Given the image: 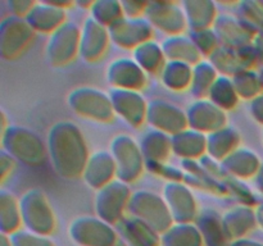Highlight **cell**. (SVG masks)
Wrapping results in <instances>:
<instances>
[{"label":"cell","instance_id":"51","mask_svg":"<svg viewBox=\"0 0 263 246\" xmlns=\"http://www.w3.org/2000/svg\"><path fill=\"white\" fill-rule=\"evenodd\" d=\"M256 218H257V223H258L261 227H263V204L259 205V207L256 209Z\"/></svg>","mask_w":263,"mask_h":246},{"label":"cell","instance_id":"33","mask_svg":"<svg viewBox=\"0 0 263 246\" xmlns=\"http://www.w3.org/2000/svg\"><path fill=\"white\" fill-rule=\"evenodd\" d=\"M202 233L195 223H174L161 235V246H203Z\"/></svg>","mask_w":263,"mask_h":246},{"label":"cell","instance_id":"21","mask_svg":"<svg viewBox=\"0 0 263 246\" xmlns=\"http://www.w3.org/2000/svg\"><path fill=\"white\" fill-rule=\"evenodd\" d=\"M116 178H117V169L110 151L97 150L90 154L82 172V179L87 186L99 190Z\"/></svg>","mask_w":263,"mask_h":246},{"label":"cell","instance_id":"43","mask_svg":"<svg viewBox=\"0 0 263 246\" xmlns=\"http://www.w3.org/2000/svg\"><path fill=\"white\" fill-rule=\"evenodd\" d=\"M13 246H54V242L48 236L37 235L26 228H20L9 235Z\"/></svg>","mask_w":263,"mask_h":246},{"label":"cell","instance_id":"30","mask_svg":"<svg viewBox=\"0 0 263 246\" xmlns=\"http://www.w3.org/2000/svg\"><path fill=\"white\" fill-rule=\"evenodd\" d=\"M145 163H166L172 153L171 136L158 130L148 131L139 142Z\"/></svg>","mask_w":263,"mask_h":246},{"label":"cell","instance_id":"1","mask_svg":"<svg viewBox=\"0 0 263 246\" xmlns=\"http://www.w3.org/2000/svg\"><path fill=\"white\" fill-rule=\"evenodd\" d=\"M46 149L53 169L67 179L82 177L89 149L82 131L71 120L54 123L46 136Z\"/></svg>","mask_w":263,"mask_h":246},{"label":"cell","instance_id":"41","mask_svg":"<svg viewBox=\"0 0 263 246\" xmlns=\"http://www.w3.org/2000/svg\"><path fill=\"white\" fill-rule=\"evenodd\" d=\"M238 17L243 19L256 33L263 32V2L243 0L236 4Z\"/></svg>","mask_w":263,"mask_h":246},{"label":"cell","instance_id":"27","mask_svg":"<svg viewBox=\"0 0 263 246\" xmlns=\"http://www.w3.org/2000/svg\"><path fill=\"white\" fill-rule=\"evenodd\" d=\"M121 233L126 238L131 246H159L161 245V237L159 233L156 232L152 227L133 217V215H125L120 223H117Z\"/></svg>","mask_w":263,"mask_h":246},{"label":"cell","instance_id":"28","mask_svg":"<svg viewBox=\"0 0 263 246\" xmlns=\"http://www.w3.org/2000/svg\"><path fill=\"white\" fill-rule=\"evenodd\" d=\"M182 171H184L182 182L186 183L187 186L197 187V189L218 195V196L228 194V190L223 186L222 182L211 176L200 166L199 160H182Z\"/></svg>","mask_w":263,"mask_h":246},{"label":"cell","instance_id":"16","mask_svg":"<svg viewBox=\"0 0 263 246\" xmlns=\"http://www.w3.org/2000/svg\"><path fill=\"white\" fill-rule=\"evenodd\" d=\"M109 97L115 114L120 115L131 127H140L146 122L148 101L140 91L112 89Z\"/></svg>","mask_w":263,"mask_h":246},{"label":"cell","instance_id":"14","mask_svg":"<svg viewBox=\"0 0 263 246\" xmlns=\"http://www.w3.org/2000/svg\"><path fill=\"white\" fill-rule=\"evenodd\" d=\"M146 122L161 132L174 136L189 127L186 110L163 99H153L148 101Z\"/></svg>","mask_w":263,"mask_h":246},{"label":"cell","instance_id":"10","mask_svg":"<svg viewBox=\"0 0 263 246\" xmlns=\"http://www.w3.org/2000/svg\"><path fill=\"white\" fill-rule=\"evenodd\" d=\"M35 31L25 18L8 15L0 22V55L5 60H14L31 45Z\"/></svg>","mask_w":263,"mask_h":246},{"label":"cell","instance_id":"8","mask_svg":"<svg viewBox=\"0 0 263 246\" xmlns=\"http://www.w3.org/2000/svg\"><path fill=\"white\" fill-rule=\"evenodd\" d=\"M81 27L72 20H66L61 27L49 35L45 55L54 67H63L74 60L80 50Z\"/></svg>","mask_w":263,"mask_h":246},{"label":"cell","instance_id":"24","mask_svg":"<svg viewBox=\"0 0 263 246\" xmlns=\"http://www.w3.org/2000/svg\"><path fill=\"white\" fill-rule=\"evenodd\" d=\"M221 167L226 176L238 179L251 178L261 169L258 156L246 148H238L229 154L223 160H221Z\"/></svg>","mask_w":263,"mask_h":246},{"label":"cell","instance_id":"44","mask_svg":"<svg viewBox=\"0 0 263 246\" xmlns=\"http://www.w3.org/2000/svg\"><path fill=\"white\" fill-rule=\"evenodd\" d=\"M223 186L226 187L228 192H231L234 196L238 197L240 201H243L246 205H249V197H251V194H249L248 189L243 184L241 179L233 178V177L226 176L222 181Z\"/></svg>","mask_w":263,"mask_h":246},{"label":"cell","instance_id":"19","mask_svg":"<svg viewBox=\"0 0 263 246\" xmlns=\"http://www.w3.org/2000/svg\"><path fill=\"white\" fill-rule=\"evenodd\" d=\"M220 45L239 49L251 45L257 35L243 19L234 14H218L212 26Z\"/></svg>","mask_w":263,"mask_h":246},{"label":"cell","instance_id":"48","mask_svg":"<svg viewBox=\"0 0 263 246\" xmlns=\"http://www.w3.org/2000/svg\"><path fill=\"white\" fill-rule=\"evenodd\" d=\"M249 110H251L252 117H253L257 122L263 125V95H258V96L254 97L253 100H251Z\"/></svg>","mask_w":263,"mask_h":246},{"label":"cell","instance_id":"37","mask_svg":"<svg viewBox=\"0 0 263 246\" xmlns=\"http://www.w3.org/2000/svg\"><path fill=\"white\" fill-rule=\"evenodd\" d=\"M220 76L208 59H202L199 63L193 66V77L192 85H190V92L195 99H204L210 92L211 86L213 82Z\"/></svg>","mask_w":263,"mask_h":246},{"label":"cell","instance_id":"11","mask_svg":"<svg viewBox=\"0 0 263 246\" xmlns=\"http://www.w3.org/2000/svg\"><path fill=\"white\" fill-rule=\"evenodd\" d=\"M144 17L154 30L168 36L182 35L187 30V22L181 4L174 2H149Z\"/></svg>","mask_w":263,"mask_h":246},{"label":"cell","instance_id":"42","mask_svg":"<svg viewBox=\"0 0 263 246\" xmlns=\"http://www.w3.org/2000/svg\"><path fill=\"white\" fill-rule=\"evenodd\" d=\"M190 37L194 41L195 46L198 50L200 51L202 55L208 56L220 46V41H218L217 36H216L213 28H205V30L200 31H193L190 32Z\"/></svg>","mask_w":263,"mask_h":246},{"label":"cell","instance_id":"40","mask_svg":"<svg viewBox=\"0 0 263 246\" xmlns=\"http://www.w3.org/2000/svg\"><path fill=\"white\" fill-rule=\"evenodd\" d=\"M235 86L236 94L240 99L253 100L261 92L262 86L259 81V76L253 69H246L239 72L234 77H231Z\"/></svg>","mask_w":263,"mask_h":246},{"label":"cell","instance_id":"6","mask_svg":"<svg viewBox=\"0 0 263 246\" xmlns=\"http://www.w3.org/2000/svg\"><path fill=\"white\" fill-rule=\"evenodd\" d=\"M109 151L117 169V178L130 184L143 174L146 163L140 145L126 133L115 136L110 141Z\"/></svg>","mask_w":263,"mask_h":246},{"label":"cell","instance_id":"50","mask_svg":"<svg viewBox=\"0 0 263 246\" xmlns=\"http://www.w3.org/2000/svg\"><path fill=\"white\" fill-rule=\"evenodd\" d=\"M256 186L259 191L263 192V167H261L258 173L256 174Z\"/></svg>","mask_w":263,"mask_h":246},{"label":"cell","instance_id":"34","mask_svg":"<svg viewBox=\"0 0 263 246\" xmlns=\"http://www.w3.org/2000/svg\"><path fill=\"white\" fill-rule=\"evenodd\" d=\"M133 59L146 73H161L167 58L161 44L156 40H149L133 50Z\"/></svg>","mask_w":263,"mask_h":246},{"label":"cell","instance_id":"38","mask_svg":"<svg viewBox=\"0 0 263 246\" xmlns=\"http://www.w3.org/2000/svg\"><path fill=\"white\" fill-rule=\"evenodd\" d=\"M207 99L215 102L217 107L223 109L225 112L234 109L239 104L240 97L236 94L235 86L231 77L228 76H218L217 79L213 82L211 86L210 92L207 95Z\"/></svg>","mask_w":263,"mask_h":246},{"label":"cell","instance_id":"20","mask_svg":"<svg viewBox=\"0 0 263 246\" xmlns=\"http://www.w3.org/2000/svg\"><path fill=\"white\" fill-rule=\"evenodd\" d=\"M69 2H36L25 19L35 32L49 33L61 27L67 20V8Z\"/></svg>","mask_w":263,"mask_h":246},{"label":"cell","instance_id":"4","mask_svg":"<svg viewBox=\"0 0 263 246\" xmlns=\"http://www.w3.org/2000/svg\"><path fill=\"white\" fill-rule=\"evenodd\" d=\"M127 210L130 215L143 220L159 235L166 232L174 224V219L163 196L151 190L134 191Z\"/></svg>","mask_w":263,"mask_h":246},{"label":"cell","instance_id":"46","mask_svg":"<svg viewBox=\"0 0 263 246\" xmlns=\"http://www.w3.org/2000/svg\"><path fill=\"white\" fill-rule=\"evenodd\" d=\"M35 3L36 2H32V0H9L7 5L10 12H12V15L25 18L30 13V10L32 9Z\"/></svg>","mask_w":263,"mask_h":246},{"label":"cell","instance_id":"32","mask_svg":"<svg viewBox=\"0 0 263 246\" xmlns=\"http://www.w3.org/2000/svg\"><path fill=\"white\" fill-rule=\"evenodd\" d=\"M161 81L164 87L175 92H181L190 89L193 77V66L177 60H167L162 68Z\"/></svg>","mask_w":263,"mask_h":246},{"label":"cell","instance_id":"17","mask_svg":"<svg viewBox=\"0 0 263 246\" xmlns=\"http://www.w3.org/2000/svg\"><path fill=\"white\" fill-rule=\"evenodd\" d=\"M146 74L148 73L133 58L122 56L110 61L105 77L112 89L141 91L146 86Z\"/></svg>","mask_w":263,"mask_h":246},{"label":"cell","instance_id":"31","mask_svg":"<svg viewBox=\"0 0 263 246\" xmlns=\"http://www.w3.org/2000/svg\"><path fill=\"white\" fill-rule=\"evenodd\" d=\"M195 224L202 233L203 241L207 246H229V238L223 231L221 217L217 212L207 209L198 215Z\"/></svg>","mask_w":263,"mask_h":246},{"label":"cell","instance_id":"26","mask_svg":"<svg viewBox=\"0 0 263 246\" xmlns=\"http://www.w3.org/2000/svg\"><path fill=\"white\" fill-rule=\"evenodd\" d=\"M167 60H177L195 66L202 60V54L195 46L194 41L190 36L175 35L167 36L161 44Z\"/></svg>","mask_w":263,"mask_h":246},{"label":"cell","instance_id":"29","mask_svg":"<svg viewBox=\"0 0 263 246\" xmlns=\"http://www.w3.org/2000/svg\"><path fill=\"white\" fill-rule=\"evenodd\" d=\"M240 133L230 126L220 128L207 135V154L216 160L221 161L240 148Z\"/></svg>","mask_w":263,"mask_h":246},{"label":"cell","instance_id":"52","mask_svg":"<svg viewBox=\"0 0 263 246\" xmlns=\"http://www.w3.org/2000/svg\"><path fill=\"white\" fill-rule=\"evenodd\" d=\"M0 246H13L9 235H7V233H2V236H0Z\"/></svg>","mask_w":263,"mask_h":246},{"label":"cell","instance_id":"9","mask_svg":"<svg viewBox=\"0 0 263 246\" xmlns=\"http://www.w3.org/2000/svg\"><path fill=\"white\" fill-rule=\"evenodd\" d=\"M68 232L80 246H115L117 242V232L112 224L97 215L77 217L69 224Z\"/></svg>","mask_w":263,"mask_h":246},{"label":"cell","instance_id":"15","mask_svg":"<svg viewBox=\"0 0 263 246\" xmlns=\"http://www.w3.org/2000/svg\"><path fill=\"white\" fill-rule=\"evenodd\" d=\"M189 128L208 135L228 126V112L210 99H195L186 109Z\"/></svg>","mask_w":263,"mask_h":246},{"label":"cell","instance_id":"18","mask_svg":"<svg viewBox=\"0 0 263 246\" xmlns=\"http://www.w3.org/2000/svg\"><path fill=\"white\" fill-rule=\"evenodd\" d=\"M109 41L108 28L87 17L81 26L79 55L87 63H97L107 53Z\"/></svg>","mask_w":263,"mask_h":246},{"label":"cell","instance_id":"22","mask_svg":"<svg viewBox=\"0 0 263 246\" xmlns=\"http://www.w3.org/2000/svg\"><path fill=\"white\" fill-rule=\"evenodd\" d=\"M221 222L226 237L233 241L239 240L256 227V210L246 204L235 205L223 213Z\"/></svg>","mask_w":263,"mask_h":246},{"label":"cell","instance_id":"2","mask_svg":"<svg viewBox=\"0 0 263 246\" xmlns=\"http://www.w3.org/2000/svg\"><path fill=\"white\" fill-rule=\"evenodd\" d=\"M2 148L15 161L28 167L41 166L48 155L46 142L37 132L23 126L9 125L2 132Z\"/></svg>","mask_w":263,"mask_h":246},{"label":"cell","instance_id":"23","mask_svg":"<svg viewBox=\"0 0 263 246\" xmlns=\"http://www.w3.org/2000/svg\"><path fill=\"white\" fill-rule=\"evenodd\" d=\"M172 153L182 160H199L207 154V135L193 128H185L171 136Z\"/></svg>","mask_w":263,"mask_h":246},{"label":"cell","instance_id":"13","mask_svg":"<svg viewBox=\"0 0 263 246\" xmlns=\"http://www.w3.org/2000/svg\"><path fill=\"white\" fill-rule=\"evenodd\" d=\"M110 41L123 49L134 50L141 44L153 40L154 28L145 17L130 18L123 15L108 27Z\"/></svg>","mask_w":263,"mask_h":246},{"label":"cell","instance_id":"47","mask_svg":"<svg viewBox=\"0 0 263 246\" xmlns=\"http://www.w3.org/2000/svg\"><path fill=\"white\" fill-rule=\"evenodd\" d=\"M14 167V159H13L9 154L5 153V151H2V154H0V179H2L3 183H4L5 179L12 174Z\"/></svg>","mask_w":263,"mask_h":246},{"label":"cell","instance_id":"53","mask_svg":"<svg viewBox=\"0 0 263 246\" xmlns=\"http://www.w3.org/2000/svg\"><path fill=\"white\" fill-rule=\"evenodd\" d=\"M259 81H261V86H262V90H263V69L261 72H259Z\"/></svg>","mask_w":263,"mask_h":246},{"label":"cell","instance_id":"12","mask_svg":"<svg viewBox=\"0 0 263 246\" xmlns=\"http://www.w3.org/2000/svg\"><path fill=\"white\" fill-rule=\"evenodd\" d=\"M174 223H194L198 218V205L194 194L184 182H167L162 192Z\"/></svg>","mask_w":263,"mask_h":246},{"label":"cell","instance_id":"49","mask_svg":"<svg viewBox=\"0 0 263 246\" xmlns=\"http://www.w3.org/2000/svg\"><path fill=\"white\" fill-rule=\"evenodd\" d=\"M229 246H263L262 243L257 242V241L248 240V238H239V240L233 241Z\"/></svg>","mask_w":263,"mask_h":246},{"label":"cell","instance_id":"45","mask_svg":"<svg viewBox=\"0 0 263 246\" xmlns=\"http://www.w3.org/2000/svg\"><path fill=\"white\" fill-rule=\"evenodd\" d=\"M125 17L138 18L144 17L148 3L146 2H135V0H123L121 2Z\"/></svg>","mask_w":263,"mask_h":246},{"label":"cell","instance_id":"35","mask_svg":"<svg viewBox=\"0 0 263 246\" xmlns=\"http://www.w3.org/2000/svg\"><path fill=\"white\" fill-rule=\"evenodd\" d=\"M22 227L20 199L10 191H0V228L2 233L12 235Z\"/></svg>","mask_w":263,"mask_h":246},{"label":"cell","instance_id":"36","mask_svg":"<svg viewBox=\"0 0 263 246\" xmlns=\"http://www.w3.org/2000/svg\"><path fill=\"white\" fill-rule=\"evenodd\" d=\"M207 59L212 63V66L221 76L234 77L239 72L247 69L236 49L220 45Z\"/></svg>","mask_w":263,"mask_h":246},{"label":"cell","instance_id":"3","mask_svg":"<svg viewBox=\"0 0 263 246\" xmlns=\"http://www.w3.org/2000/svg\"><path fill=\"white\" fill-rule=\"evenodd\" d=\"M22 225L26 230L49 236L57 225L55 214L48 196L41 189H30L20 197Z\"/></svg>","mask_w":263,"mask_h":246},{"label":"cell","instance_id":"39","mask_svg":"<svg viewBox=\"0 0 263 246\" xmlns=\"http://www.w3.org/2000/svg\"><path fill=\"white\" fill-rule=\"evenodd\" d=\"M89 10L90 17L107 28L125 15L122 4L117 0H97L92 2Z\"/></svg>","mask_w":263,"mask_h":246},{"label":"cell","instance_id":"7","mask_svg":"<svg viewBox=\"0 0 263 246\" xmlns=\"http://www.w3.org/2000/svg\"><path fill=\"white\" fill-rule=\"evenodd\" d=\"M130 186L118 178L113 179L102 189L97 190L94 196L95 215L109 224H117L125 217L131 199Z\"/></svg>","mask_w":263,"mask_h":246},{"label":"cell","instance_id":"5","mask_svg":"<svg viewBox=\"0 0 263 246\" xmlns=\"http://www.w3.org/2000/svg\"><path fill=\"white\" fill-rule=\"evenodd\" d=\"M69 108L82 118L98 123H109L115 119V110L109 94L91 86H80L67 96Z\"/></svg>","mask_w":263,"mask_h":246},{"label":"cell","instance_id":"25","mask_svg":"<svg viewBox=\"0 0 263 246\" xmlns=\"http://www.w3.org/2000/svg\"><path fill=\"white\" fill-rule=\"evenodd\" d=\"M181 7L190 32L212 28L218 17L217 7L211 0H185L181 3Z\"/></svg>","mask_w":263,"mask_h":246}]
</instances>
